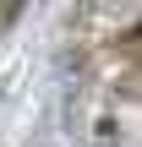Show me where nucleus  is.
Here are the masks:
<instances>
[{
  "label": "nucleus",
  "instance_id": "nucleus-2",
  "mask_svg": "<svg viewBox=\"0 0 142 147\" xmlns=\"http://www.w3.org/2000/svg\"><path fill=\"white\" fill-rule=\"evenodd\" d=\"M16 11H22V0H0V33L16 22Z\"/></svg>",
  "mask_w": 142,
  "mask_h": 147
},
{
  "label": "nucleus",
  "instance_id": "nucleus-1",
  "mask_svg": "<svg viewBox=\"0 0 142 147\" xmlns=\"http://www.w3.org/2000/svg\"><path fill=\"white\" fill-rule=\"evenodd\" d=\"M88 16H93V27L109 33V38H115V33H137V0H93Z\"/></svg>",
  "mask_w": 142,
  "mask_h": 147
}]
</instances>
